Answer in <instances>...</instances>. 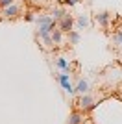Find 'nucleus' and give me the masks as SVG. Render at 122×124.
Listing matches in <instances>:
<instances>
[{"label": "nucleus", "mask_w": 122, "mask_h": 124, "mask_svg": "<svg viewBox=\"0 0 122 124\" xmlns=\"http://www.w3.org/2000/svg\"><path fill=\"white\" fill-rule=\"evenodd\" d=\"M37 37H41L45 41V46L50 48L54 43H52V31L57 28V21L52 19V15H39L37 17Z\"/></svg>", "instance_id": "f257e3e1"}, {"label": "nucleus", "mask_w": 122, "mask_h": 124, "mask_svg": "<svg viewBox=\"0 0 122 124\" xmlns=\"http://www.w3.org/2000/svg\"><path fill=\"white\" fill-rule=\"evenodd\" d=\"M56 78H57V82H59L61 89H63L65 93H69V94H76V89H74V85L70 83L69 72H63V70H61L59 74H56Z\"/></svg>", "instance_id": "f03ea898"}, {"label": "nucleus", "mask_w": 122, "mask_h": 124, "mask_svg": "<svg viewBox=\"0 0 122 124\" xmlns=\"http://www.w3.org/2000/svg\"><path fill=\"white\" fill-rule=\"evenodd\" d=\"M98 106V102H94V98H92L91 94H80V98H78V108L83 109V111H91V109H94Z\"/></svg>", "instance_id": "7ed1b4c3"}, {"label": "nucleus", "mask_w": 122, "mask_h": 124, "mask_svg": "<svg viewBox=\"0 0 122 124\" xmlns=\"http://www.w3.org/2000/svg\"><path fill=\"white\" fill-rule=\"evenodd\" d=\"M74 24H76V22H74V19H72L70 13H67L61 21H57V28H59L61 31H65V33H69L70 30H74Z\"/></svg>", "instance_id": "20e7f679"}, {"label": "nucleus", "mask_w": 122, "mask_h": 124, "mask_svg": "<svg viewBox=\"0 0 122 124\" xmlns=\"http://www.w3.org/2000/svg\"><path fill=\"white\" fill-rule=\"evenodd\" d=\"M0 15L4 17V19H17V17L20 15V8L17 4H11V6H8V8H2V9H0Z\"/></svg>", "instance_id": "39448f33"}, {"label": "nucleus", "mask_w": 122, "mask_h": 124, "mask_svg": "<svg viewBox=\"0 0 122 124\" xmlns=\"http://www.w3.org/2000/svg\"><path fill=\"white\" fill-rule=\"evenodd\" d=\"M63 39H65V31H61L59 28H56L52 31V43H54V46H59L63 43Z\"/></svg>", "instance_id": "423d86ee"}, {"label": "nucleus", "mask_w": 122, "mask_h": 124, "mask_svg": "<svg viewBox=\"0 0 122 124\" xmlns=\"http://www.w3.org/2000/svg\"><path fill=\"white\" fill-rule=\"evenodd\" d=\"M67 41H69V45H80L81 41V35L78 30H70L69 33H67Z\"/></svg>", "instance_id": "0eeeda50"}, {"label": "nucleus", "mask_w": 122, "mask_h": 124, "mask_svg": "<svg viewBox=\"0 0 122 124\" xmlns=\"http://www.w3.org/2000/svg\"><path fill=\"white\" fill-rule=\"evenodd\" d=\"M74 89H76V94H87L89 93V82L87 80H80L74 85Z\"/></svg>", "instance_id": "6e6552de"}, {"label": "nucleus", "mask_w": 122, "mask_h": 124, "mask_svg": "<svg viewBox=\"0 0 122 124\" xmlns=\"http://www.w3.org/2000/svg\"><path fill=\"white\" fill-rule=\"evenodd\" d=\"M91 26V21L87 15H80L76 19V30H83V28H89Z\"/></svg>", "instance_id": "1a4fd4ad"}, {"label": "nucleus", "mask_w": 122, "mask_h": 124, "mask_svg": "<svg viewBox=\"0 0 122 124\" xmlns=\"http://www.w3.org/2000/svg\"><path fill=\"white\" fill-rule=\"evenodd\" d=\"M109 19H111V15H109L107 11H100V13H96V22L100 26H107V24H109Z\"/></svg>", "instance_id": "9d476101"}, {"label": "nucleus", "mask_w": 122, "mask_h": 124, "mask_svg": "<svg viewBox=\"0 0 122 124\" xmlns=\"http://www.w3.org/2000/svg\"><path fill=\"white\" fill-rule=\"evenodd\" d=\"M56 67L59 69V70H63V72L70 74V65H69V61H67L65 57H57L56 59Z\"/></svg>", "instance_id": "9b49d317"}, {"label": "nucleus", "mask_w": 122, "mask_h": 124, "mask_svg": "<svg viewBox=\"0 0 122 124\" xmlns=\"http://www.w3.org/2000/svg\"><path fill=\"white\" fill-rule=\"evenodd\" d=\"M69 124H83V115L80 111H72L69 115Z\"/></svg>", "instance_id": "f8f14e48"}, {"label": "nucleus", "mask_w": 122, "mask_h": 124, "mask_svg": "<svg viewBox=\"0 0 122 124\" xmlns=\"http://www.w3.org/2000/svg\"><path fill=\"white\" fill-rule=\"evenodd\" d=\"M67 13H69V11H67L65 8H54V11H52V19H54V21H61Z\"/></svg>", "instance_id": "ddd939ff"}, {"label": "nucleus", "mask_w": 122, "mask_h": 124, "mask_svg": "<svg viewBox=\"0 0 122 124\" xmlns=\"http://www.w3.org/2000/svg\"><path fill=\"white\" fill-rule=\"evenodd\" d=\"M113 39H115V43H117V45H120V46H122V30H120V31H117Z\"/></svg>", "instance_id": "4468645a"}, {"label": "nucleus", "mask_w": 122, "mask_h": 124, "mask_svg": "<svg viewBox=\"0 0 122 124\" xmlns=\"http://www.w3.org/2000/svg\"><path fill=\"white\" fill-rule=\"evenodd\" d=\"M11 4H15V0H0V9H2V8H8V6H11Z\"/></svg>", "instance_id": "2eb2a0df"}, {"label": "nucleus", "mask_w": 122, "mask_h": 124, "mask_svg": "<svg viewBox=\"0 0 122 124\" xmlns=\"http://www.w3.org/2000/svg\"><path fill=\"white\" fill-rule=\"evenodd\" d=\"M24 19H26V21H28V22H35V21H37V17L33 15V13H28V15H26Z\"/></svg>", "instance_id": "dca6fc26"}, {"label": "nucleus", "mask_w": 122, "mask_h": 124, "mask_svg": "<svg viewBox=\"0 0 122 124\" xmlns=\"http://www.w3.org/2000/svg\"><path fill=\"white\" fill-rule=\"evenodd\" d=\"M63 2H65L67 6H76L78 2H80V0H63Z\"/></svg>", "instance_id": "f3484780"}, {"label": "nucleus", "mask_w": 122, "mask_h": 124, "mask_svg": "<svg viewBox=\"0 0 122 124\" xmlns=\"http://www.w3.org/2000/svg\"><path fill=\"white\" fill-rule=\"evenodd\" d=\"M120 98H122V89H120Z\"/></svg>", "instance_id": "a211bd4d"}, {"label": "nucleus", "mask_w": 122, "mask_h": 124, "mask_svg": "<svg viewBox=\"0 0 122 124\" xmlns=\"http://www.w3.org/2000/svg\"><path fill=\"white\" fill-rule=\"evenodd\" d=\"M120 50H122V46H120Z\"/></svg>", "instance_id": "6ab92c4d"}]
</instances>
